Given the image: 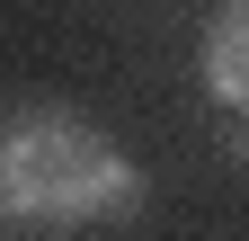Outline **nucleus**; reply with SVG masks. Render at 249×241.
Masks as SVG:
<instances>
[{"instance_id":"1","label":"nucleus","mask_w":249,"mask_h":241,"mask_svg":"<svg viewBox=\"0 0 249 241\" xmlns=\"http://www.w3.org/2000/svg\"><path fill=\"white\" fill-rule=\"evenodd\" d=\"M0 205L18 223L80 232V223L134 215L142 205V170L107 134H89L71 107H27V116L0 125Z\"/></svg>"},{"instance_id":"2","label":"nucleus","mask_w":249,"mask_h":241,"mask_svg":"<svg viewBox=\"0 0 249 241\" xmlns=\"http://www.w3.org/2000/svg\"><path fill=\"white\" fill-rule=\"evenodd\" d=\"M196 63H205V89H213V99H223L231 116H249V0H223V9H213Z\"/></svg>"}]
</instances>
